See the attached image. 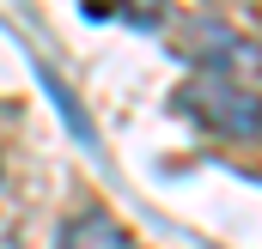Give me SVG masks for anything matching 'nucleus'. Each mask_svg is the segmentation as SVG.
Returning <instances> with one entry per match:
<instances>
[{"label": "nucleus", "instance_id": "obj_3", "mask_svg": "<svg viewBox=\"0 0 262 249\" xmlns=\"http://www.w3.org/2000/svg\"><path fill=\"white\" fill-rule=\"evenodd\" d=\"M110 12H116V18H128V24H140V31H146V24H159V18H165V0H116Z\"/></svg>", "mask_w": 262, "mask_h": 249}, {"label": "nucleus", "instance_id": "obj_1", "mask_svg": "<svg viewBox=\"0 0 262 249\" xmlns=\"http://www.w3.org/2000/svg\"><path fill=\"white\" fill-rule=\"evenodd\" d=\"M177 110L207 134H226V140H256L262 134V91L232 79V73H195L183 91H177Z\"/></svg>", "mask_w": 262, "mask_h": 249}, {"label": "nucleus", "instance_id": "obj_2", "mask_svg": "<svg viewBox=\"0 0 262 249\" xmlns=\"http://www.w3.org/2000/svg\"><path fill=\"white\" fill-rule=\"evenodd\" d=\"M55 249H140V243H134L104 207H79V213H67V219H61Z\"/></svg>", "mask_w": 262, "mask_h": 249}]
</instances>
